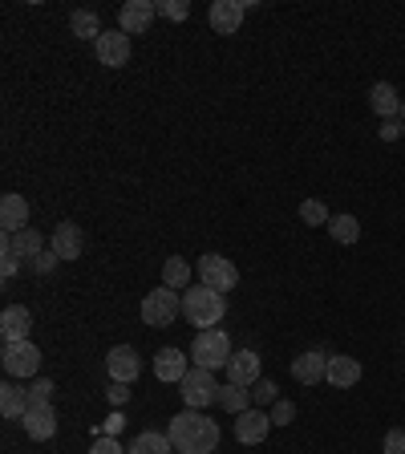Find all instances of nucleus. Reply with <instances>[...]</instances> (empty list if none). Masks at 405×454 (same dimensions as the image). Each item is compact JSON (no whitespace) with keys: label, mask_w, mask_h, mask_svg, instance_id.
Wrapping results in <instances>:
<instances>
[{"label":"nucleus","mask_w":405,"mask_h":454,"mask_svg":"<svg viewBox=\"0 0 405 454\" xmlns=\"http://www.w3.org/2000/svg\"><path fill=\"white\" fill-rule=\"evenodd\" d=\"M167 434L179 454H215L219 450V422H211L199 410H183L179 418H170Z\"/></svg>","instance_id":"nucleus-1"},{"label":"nucleus","mask_w":405,"mask_h":454,"mask_svg":"<svg viewBox=\"0 0 405 454\" xmlns=\"http://www.w3.org/2000/svg\"><path fill=\"white\" fill-rule=\"evenodd\" d=\"M183 312H187V321L199 325V329H215L223 321L227 301H223V293L207 288V284H191L187 293H183Z\"/></svg>","instance_id":"nucleus-2"},{"label":"nucleus","mask_w":405,"mask_h":454,"mask_svg":"<svg viewBox=\"0 0 405 454\" xmlns=\"http://www.w3.org/2000/svg\"><path fill=\"white\" fill-rule=\"evenodd\" d=\"M231 337H227L223 329H199L195 345H191V361H195L199 369H211L215 373L219 365L227 369V361H231Z\"/></svg>","instance_id":"nucleus-3"},{"label":"nucleus","mask_w":405,"mask_h":454,"mask_svg":"<svg viewBox=\"0 0 405 454\" xmlns=\"http://www.w3.org/2000/svg\"><path fill=\"white\" fill-rule=\"evenodd\" d=\"M179 312H183V296L162 284V288L146 293V301H142V325H151V329H167Z\"/></svg>","instance_id":"nucleus-4"},{"label":"nucleus","mask_w":405,"mask_h":454,"mask_svg":"<svg viewBox=\"0 0 405 454\" xmlns=\"http://www.w3.org/2000/svg\"><path fill=\"white\" fill-rule=\"evenodd\" d=\"M179 394H183V402H187V410H203V406H211L219 397V381H215V373L211 369H191L187 378L179 381Z\"/></svg>","instance_id":"nucleus-5"},{"label":"nucleus","mask_w":405,"mask_h":454,"mask_svg":"<svg viewBox=\"0 0 405 454\" xmlns=\"http://www.w3.org/2000/svg\"><path fill=\"white\" fill-rule=\"evenodd\" d=\"M199 280L207 284V288H215V293H231L239 284V268L231 260H223L219 252H207L199 260Z\"/></svg>","instance_id":"nucleus-6"},{"label":"nucleus","mask_w":405,"mask_h":454,"mask_svg":"<svg viewBox=\"0 0 405 454\" xmlns=\"http://www.w3.org/2000/svg\"><path fill=\"white\" fill-rule=\"evenodd\" d=\"M41 369V349L33 340H9L4 345V373L9 378H37Z\"/></svg>","instance_id":"nucleus-7"},{"label":"nucleus","mask_w":405,"mask_h":454,"mask_svg":"<svg viewBox=\"0 0 405 454\" xmlns=\"http://www.w3.org/2000/svg\"><path fill=\"white\" fill-rule=\"evenodd\" d=\"M244 12H247L244 0H215L207 9V20L219 37H231V33H239V25H244Z\"/></svg>","instance_id":"nucleus-8"},{"label":"nucleus","mask_w":405,"mask_h":454,"mask_svg":"<svg viewBox=\"0 0 405 454\" xmlns=\"http://www.w3.org/2000/svg\"><path fill=\"white\" fill-rule=\"evenodd\" d=\"M154 17H159L154 0H126L122 9H118V28H122L126 37H130V33H146Z\"/></svg>","instance_id":"nucleus-9"},{"label":"nucleus","mask_w":405,"mask_h":454,"mask_svg":"<svg viewBox=\"0 0 405 454\" xmlns=\"http://www.w3.org/2000/svg\"><path fill=\"white\" fill-rule=\"evenodd\" d=\"M97 49V61L110 69H122L126 61H130V37H126L122 28H113V33H102V37L94 41Z\"/></svg>","instance_id":"nucleus-10"},{"label":"nucleus","mask_w":405,"mask_h":454,"mask_svg":"<svg viewBox=\"0 0 405 454\" xmlns=\"http://www.w3.org/2000/svg\"><path fill=\"white\" fill-rule=\"evenodd\" d=\"M292 378L300 386H316V381H329V353L321 349H308L292 361Z\"/></svg>","instance_id":"nucleus-11"},{"label":"nucleus","mask_w":405,"mask_h":454,"mask_svg":"<svg viewBox=\"0 0 405 454\" xmlns=\"http://www.w3.org/2000/svg\"><path fill=\"white\" fill-rule=\"evenodd\" d=\"M268 430H272V414H264V410H244V414H236V438L244 446L264 442Z\"/></svg>","instance_id":"nucleus-12"},{"label":"nucleus","mask_w":405,"mask_h":454,"mask_svg":"<svg viewBox=\"0 0 405 454\" xmlns=\"http://www.w3.org/2000/svg\"><path fill=\"white\" fill-rule=\"evenodd\" d=\"M49 247H53L61 260H77L85 247V236H82V227L74 223V219H61V223L53 227V239H49Z\"/></svg>","instance_id":"nucleus-13"},{"label":"nucleus","mask_w":405,"mask_h":454,"mask_svg":"<svg viewBox=\"0 0 405 454\" xmlns=\"http://www.w3.org/2000/svg\"><path fill=\"white\" fill-rule=\"evenodd\" d=\"M105 369H110V381L130 386V381L142 373V361H138V353H134L130 345H118V349H110V357H105Z\"/></svg>","instance_id":"nucleus-14"},{"label":"nucleus","mask_w":405,"mask_h":454,"mask_svg":"<svg viewBox=\"0 0 405 454\" xmlns=\"http://www.w3.org/2000/svg\"><path fill=\"white\" fill-rule=\"evenodd\" d=\"M0 227H4L9 236H17V231L28 227V199L25 195H17V191L0 195Z\"/></svg>","instance_id":"nucleus-15"},{"label":"nucleus","mask_w":405,"mask_h":454,"mask_svg":"<svg viewBox=\"0 0 405 454\" xmlns=\"http://www.w3.org/2000/svg\"><path fill=\"white\" fill-rule=\"evenodd\" d=\"M227 381H231V386L252 389L255 381H260V357H255L252 349L231 353V361H227Z\"/></svg>","instance_id":"nucleus-16"},{"label":"nucleus","mask_w":405,"mask_h":454,"mask_svg":"<svg viewBox=\"0 0 405 454\" xmlns=\"http://www.w3.org/2000/svg\"><path fill=\"white\" fill-rule=\"evenodd\" d=\"M28 329H33V312L25 304H9V309L0 312V337H4V345L9 340H28Z\"/></svg>","instance_id":"nucleus-17"},{"label":"nucleus","mask_w":405,"mask_h":454,"mask_svg":"<svg viewBox=\"0 0 405 454\" xmlns=\"http://www.w3.org/2000/svg\"><path fill=\"white\" fill-rule=\"evenodd\" d=\"M20 422H25V434L37 438V442H49V438L57 434V410L53 406H28Z\"/></svg>","instance_id":"nucleus-18"},{"label":"nucleus","mask_w":405,"mask_h":454,"mask_svg":"<svg viewBox=\"0 0 405 454\" xmlns=\"http://www.w3.org/2000/svg\"><path fill=\"white\" fill-rule=\"evenodd\" d=\"M191 369H187V353L175 349V345H167V349H159V357H154V378L159 381H183Z\"/></svg>","instance_id":"nucleus-19"},{"label":"nucleus","mask_w":405,"mask_h":454,"mask_svg":"<svg viewBox=\"0 0 405 454\" xmlns=\"http://www.w3.org/2000/svg\"><path fill=\"white\" fill-rule=\"evenodd\" d=\"M369 106H373V114L378 118H401V98H397V90L389 82H378L373 90H369Z\"/></svg>","instance_id":"nucleus-20"},{"label":"nucleus","mask_w":405,"mask_h":454,"mask_svg":"<svg viewBox=\"0 0 405 454\" xmlns=\"http://www.w3.org/2000/svg\"><path fill=\"white\" fill-rule=\"evenodd\" d=\"M361 381V361L357 357H329V386L353 389Z\"/></svg>","instance_id":"nucleus-21"},{"label":"nucleus","mask_w":405,"mask_h":454,"mask_svg":"<svg viewBox=\"0 0 405 454\" xmlns=\"http://www.w3.org/2000/svg\"><path fill=\"white\" fill-rule=\"evenodd\" d=\"M4 239H9L12 252H17L20 260H28V264L45 252V239H41V231H33V227H25V231H17V236H9V231H4Z\"/></svg>","instance_id":"nucleus-22"},{"label":"nucleus","mask_w":405,"mask_h":454,"mask_svg":"<svg viewBox=\"0 0 405 454\" xmlns=\"http://www.w3.org/2000/svg\"><path fill=\"white\" fill-rule=\"evenodd\" d=\"M162 284L175 288V293H187L191 288V264L183 260V255H170L167 264H162Z\"/></svg>","instance_id":"nucleus-23"},{"label":"nucleus","mask_w":405,"mask_h":454,"mask_svg":"<svg viewBox=\"0 0 405 454\" xmlns=\"http://www.w3.org/2000/svg\"><path fill=\"white\" fill-rule=\"evenodd\" d=\"M126 454H175V442H170V434H159V430H146V434H138L130 442V450Z\"/></svg>","instance_id":"nucleus-24"},{"label":"nucleus","mask_w":405,"mask_h":454,"mask_svg":"<svg viewBox=\"0 0 405 454\" xmlns=\"http://www.w3.org/2000/svg\"><path fill=\"white\" fill-rule=\"evenodd\" d=\"M25 410H28V394L20 386H12V381H4V386H0V414L25 418Z\"/></svg>","instance_id":"nucleus-25"},{"label":"nucleus","mask_w":405,"mask_h":454,"mask_svg":"<svg viewBox=\"0 0 405 454\" xmlns=\"http://www.w3.org/2000/svg\"><path fill=\"white\" fill-rule=\"evenodd\" d=\"M223 410H231V414H244V410H252V389H244V386H219V397H215Z\"/></svg>","instance_id":"nucleus-26"},{"label":"nucleus","mask_w":405,"mask_h":454,"mask_svg":"<svg viewBox=\"0 0 405 454\" xmlns=\"http://www.w3.org/2000/svg\"><path fill=\"white\" fill-rule=\"evenodd\" d=\"M69 28H74V37H82V41L102 37V20H97V12H90V9H77L74 17H69Z\"/></svg>","instance_id":"nucleus-27"},{"label":"nucleus","mask_w":405,"mask_h":454,"mask_svg":"<svg viewBox=\"0 0 405 454\" xmlns=\"http://www.w3.org/2000/svg\"><path fill=\"white\" fill-rule=\"evenodd\" d=\"M329 231H332V239H337V244H357V239H361V223L353 215H332L329 219Z\"/></svg>","instance_id":"nucleus-28"},{"label":"nucleus","mask_w":405,"mask_h":454,"mask_svg":"<svg viewBox=\"0 0 405 454\" xmlns=\"http://www.w3.org/2000/svg\"><path fill=\"white\" fill-rule=\"evenodd\" d=\"M300 219L308 227H321V223H329L332 215H329V207H324L321 199H304V203H300Z\"/></svg>","instance_id":"nucleus-29"},{"label":"nucleus","mask_w":405,"mask_h":454,"mask_svg":"<svg viewBox=\"0 0 405 454\" xmlns=\"http://www.w3.org/2000/svg\"><path fill=\"white\" fill-rule=\"evenodd\" d=\"M154 9H159V17H167V20H187L191 0H154Z\"/></svg>","instance_id":"nucleus-30"},{"label":"nucleus","mask_w":405,"mask_h":454,"mask_svg":"<svg viewBox=\"0 0 405 454\" xmlns=\"http://www.w3.org/2000/svg\"><path fill=\"white\" fill-rule=\"evenodd\" d=\"M25 394H28V406H53V381H45V378H37Z\"/></svg>","instance_id":"nucleus-31"},{"label":"nucleus","mask_w":405,"mask_h":454,"mask_svg":"<svg viewBox=\"0 0 405 454\" xmlns=\"http://www.w3.org/2000/svg\"><path fill=\"white\" fill-rule=\"evenodd\" d=\"M17 272H20V255L12 252L9 239H0V276H4V280H12Z\"/></svg>","instance_id":"nucleus-32"},{"label":"nucleus","mask_w":405,"mask_h":454,"mask_svg":"<svg viewBox=\"0 0 405 454\" xmlns=\"http://www.w3.org/2000/svg\"><path fill=\"white\" fill-rule=\"evenodd\" d=\"M252 402H260V406H276L280 397H276V381H268V378H260L252 386Z\"/></svg>","instance_id":"nucleus-33"},{"label":"nucleus","mask_w":405,"mask_h":454,"mask_svg":"<svg viewBox=\"0 0 405 454\" xmlns=\"http://www.w3.org/2000/svg\"><path fill=\"white\" fill-rule=\"evenodd\" d=\"M292 418H296V406L288 402V397H280V402L272 406V426H288Z\"/></svg>","instance_id":"nucleus-34"},{"label":"nucleus","mask_w":405,"mask_h":454,"mask_svg":"<svg viewBox=\"0 0 405 454\" xmlns=\"http://www.w3.org/2000/svg\"><path fill=\"white\" fill-rule=\"evenodd\" d=\"M90 454H126V450H122V442H118V438L102 434V438H94V446H90Z\"/></svg>","instance_id":"nucleus-35"},{"label":"nucleus","mask_w":405,"mask_h":454,"mask_svg":"<svg viewBox=\"0 0 405 454\" xmlns=\"http://www.w3.org/2000/svg\"><path fill=\"white\" fill-rule=\"evenodd\" d=\"M53 264H61V255H57L53 247H49V252H41L37 260H33V272H49V268H53Z\"/></svg>","instance_id":"nucleus-36"},{"label":"nucleus","mask_w":405,"mask_h":454,"mask_svg":"<svg viewBox=\"0 0 405 454\" xmlns=\"http://www.w3.org/2000/svg\"><path fill=\"white\" fill-rule=\"evenodd\" d=\"M386 454H405V430H389L386 434Z\"/></svg>","instance_id":"nucleus-37"},{"label":"nucleus","mask_w":405,"mask_h":454,"mask_svg":"<svg viewBox=\"0 0 405 454\" xmlns=\"http://www.w3.org/2000/svg\"><path fill=\"white\" fill-rule=\"evenodd\" d=\"M401 130H405L401 118H389V122L381 126V138H386V142H397V138H401Z\"/></svg>","instance_id":"nucleus-38"},{"label":"nucleus","mask_w":405,"mask_h":454,"mask_svg":"<svg viewBox=\"0 0 405 454\" xmlns=\"http://www.w3.org/2000/svg\"><path fill=\"white\" fill-rule=\"evenodd\" d=\"M105 394H110L113 406H126V397H130V389H126L122 381H110V389H105Z\"/></svg>","instance_id":"nucleus-39"},{"label":"nucleus","mask_w":405,"mask_h":454,"mask_svg":"<svg viewBox=\"0 0 405 454\" xmlns=\"http://www.w3.org/2000/svg\"><path fill=\"white\" fill-rule=\"evenodd\" d=\"M122 426H126V418H122V414H110V418H105V434L118 438V430H122Z\"/></svg>","instance_id":"nucleus-40"},{"label":"nucleus","mask_w":405,"mask_h":454,"mask_svg":"<svg viewBox=\"0 0 405 454\" xmlns=\"http://www.w3.org/2000/svg\"><path fill=\"white\" fill-rule=\"evenodd\" d=\"M401 122H405V98H401Z\"/></svg>","instance_id":"nucleus-41"}]
</instances>
